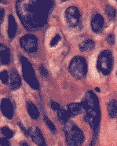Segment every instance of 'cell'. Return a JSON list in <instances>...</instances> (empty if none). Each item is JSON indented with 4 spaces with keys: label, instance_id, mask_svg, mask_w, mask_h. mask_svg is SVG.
I'll use <instances>...</instances> for the list:
<instances>
[{
    "label": "cell",
    "instance_id": "obj_14",
    "mask_svg": "<svg viewBox=\"0 0 117 146\" xmlns=\"http://www.w3.org/2000/svg\"><path fill=\"white\" fill-rule=\"evenodd\" d=\"M67 111L69 114L70 117H75L79 115L82 114L84 111V108L82 103H72L67 106Z\"/></svg>",
    "mask_w": 117,
    "mask_h": 146
},
{
    "label": "cell",
    "instance_id": "obj_4",
    "mask_svg": "<svg viewBox=\"0 0 117 146\" xmlns=\"http://www.w3.org/2000/svg\"><path fill=\"white\" fill-rule=\"evenodd\" d=\"M70 74L77 80H81L86 76L87 63L84 57L76 56L70 62L68 66Z\"/></svg>",
    "mask_w": 117,
    "mask_h": 146
},
{
    "label": "cell",
    "instance_id": "obj_23",
    "mask_svg": "<svg viewBox=\"0 0 117 146\" xmlns=\"http://www.w3.org/2000/svg\"><path fill=\"white\" fill-rule=\"evenodd\" d=\"M9 79H10V74L7 71H4L1 73V81L4 84L9 83Z\"/></svg>",
    "mask_w": 117,
    "mask_h": 146
},
{
    "label": "cell",
    "instance_id": "obj_9",
    "mask_svg": "<svg viewBox=\"0 0 117 146\" xmlns=\"http://www.w3.org/2000/svg\"><path fill=\"white\" fill-rule=\"evenodd\" d=\"M29 136L31 137V139L36 145L42 146L46 145L44 137L42 133L41 130L38 127H32L29 130Z\"/></svg>",
    "mask_w": 117,
    "mask_h": 146
},
{
    "label": "cell",
    "instance_id": "obj_17",
    "mask_svg": "<svg viewBox=\"0 0 117 146\" xmlns=\"http://www.w3.org/2000/svg\"><path fill=\"white\" fill-rule=\"evenodd\" d=\"M57 115L58 119L60 120V122L61 123H63L64 125L65 123H67L68 122H69V118L70 115L68 114V112L67 110H65L64 108H63L61 106L60 107V108L57 111Z\"/></svg>",
    "mask_w": 117,
    "mask_h": 146
},
{
    "label": "cell",
    "instance_id": "obj_1",
    "mask_svg": "<svg viewBox=\"0 0 117 146\" xmlns=\"http://www.w3.org/2000/svg\"><path fill=\"white\" fill-rule=\"evenodd\" d=\"M54 7L55 2L52 0H21L16 3L18 17L29 31L44 29Z\"/></svg>",
    "mask_w": 117,
    "mask_h": 146
},
{
    "label": "cell",
    "instance_id": "obj_30",
    "mask_svg": "<svg viewBox=\"0 0 117 146\" xmlns=\"http://www.w3.org/2000/svg\"><path fill=\"white\" fill-rule=\"evenodd\" d=\"M0 14H1V24H3V22L4 17H5V14H6V13H5V10H4V9H3V8L1 9Z\"/></svg>",
    "mask_w": 117,
    "mask_h": 146
},
{
    "label": "cell",
    "instance_id": "obj_7",
    "mask_svg": "<svg viewBox=\"0 0 117 146\" xmlns=\"http://www.w3.org/2000/svg\"><path fill=\"white\" fill-rule=\"evenodd\" d=\"M64 17L66 24L71 28H76L81 23V13L76 7H70L66 9Z\"/></svg>",
    "mask_w": 117,
    "mask_h": 146
},
{
    "label": "cell",
    "instance_id": "obj_26",
    "mask_svg": "<svg viewBox=\"0 0 117 146\" xmlns=\"http://www.w3.org/2000/svg\"><path fill=\"white\" fill-rule=\"evenodd\" d=\"M50 105H51V108H52L53 110H54V111H57L60 107V105H59V104H57V102H54V101H51V102H50Z\"/></svg>",
    "mask_w": 117,
    "mask_h": 146
},
{
    "label": "cell",
    "instance_id": "obj_21",
    "mask_svg": "<svg viewBox=\"0 0 117 146\" xmlns=\"http://www.w3.org/2000/svg\"><path fill=\"white\" fill-rule=\"evenodd\" d=\"M1 132H2V134L3 135L4 137H6L7 139H11L14 135V132L8 127H2Z\"/></svg>",
    "mask_w": 117,
    "mask_h": 146
},
{
    "label": "cell",
    "instance_id": "obj_20",
    "mask_svg": "<svg viewBox=\"0 0 117 146\" xmlns=\"http://www.w3.org/2000/svg\"><path fill=\"white\" fill-rule=\"evenodd\" d=\"M104 11H105V13H106L107 17L110 20H113L116 16V10L114 7H112L110 5H107L105 7Z\"/></svg>",
    "mask_w": 117,
    "mask_h": 146
},
{
    "label": "cell",
    "instance_id": "obj_11",
    "mask_svg": "<svg viewBox=\"0 0 117 146\" xmlns=\"http://www.w3.org/2000/svg\"><path fill=\"white\" fill-rule=\"evenodd\" d=\"M1 111L4 116L8 119H12L13 116V105L10 100L4 98L1 102Z\"/></svg>",
    "mask_w": 117,
    "mask_h": 146
},
{
    "label": "cell",
    "instance_id": "obj_31",
    "mask_svg": "<svg viewBox=\"0 0 117 146\" xmlns=\"http://www.w3.org/2000/svg\"><path fill=\"white\" fill-rule=\"evenodd\" d=\"M20 146H29V143L25 141H22L20 142Z\"/></svg>",
    "mask_w": 117,
    "mask_h": 146
},
{
    "label": "cell",
    "instance_id": "obj_19",
    "mask_svg": "<svg viewBox=\"0 0 117 146\" xmlns=\"http://www.w3.org/2000/svg\"><path fill=\"white\" fill-rule=\"evenodd\" d=\"M95 46V42L92 39H86L82 41L80 44L79 45V50L82 52H86L93 50Z\"/></svg>",
    "mask_w": 117,
    "mask_h": 146
},
{
    "label": "cell",
    "instance_id": "obj_10",
    "mask_svg": "<svg viewBox=\"0 0 117 146\" xmlns=\"http://www.w3.org/2000/svg\"><path fill=\"white\" fill-rule=\"evenodd\" d=\"M104 25V20L101 13H95L92 16L90 26L91 29L94 33H100L103 30Z\"/></svg>",
    "mask_w": 117,
    "mask_h": 146
},
{
    "label": "cell",
    "instance_id": "obj_18",
    "mask_svg": "<svg viewBox=\"0 0 117 146\" xmlns=\"http://www.w3.org/2000/svg\"><path fill=\"white\" fill-rule=\"evenodd\" d=\"M27 110H28L29 115L33 119H38L39 116V111L37 107L32 102H27Z\"/></svg>",
    "mask_w": 117,
    "mask_h": 146
},
{
    "label": "cell",
    "instance_id": "obj_22",
    "mask_svg": "<svg viewBox=\"0 0 117 146\" xmlns=\"http://www.w3.org/2000/svg\"><path fill=\"white\" fill-rule=\"evenodd\" d=\"M44 121L45 123H46V124H47V127L50 129V130H51V132L53 133H56V131H57V130H56V127L54 126V124L53 123V122H52L47 116H46V115H44Z\"/></svg>",
    "mask_w": 117,
    "mask_h": 146
},
{
    "label": "cell",
    "instance_id": "obj_13",
    "mask_svg": "<svg viewBox=\"0 0 117 146\" xmlns=\"http://www.w3.org/2000/svg\"><path fill=\"white\" fill-rule=\"evenodd\" d=\"M0 54H1V64L4 65H7L11 63L12 60V54L11 51L7 46L3 44H1L0 46Z\"/></svg>",
    "mask_w": 117,
    "mask_h": 146
},
{
    "label": "cell",
    "instance_id": "obj_2",
    "mask_svg": "<svg viewBox=\"0 0 117 146\" xmlns=\"http://www.w3.org/2000/svg\"><path fill=\"white\" fill-rule=\"evenodd\" d=\"M82 105L85 111V120L93 129L94 137L89 146H94L97 142L99 133V124L101 120V112L99 107V101L97 96L91 91L86 94L82 100Z\"/></svg>",
    "mask_w": 117,
    "mask_h": 146
},
{
    "label": "cell",
    "instance_id": "obj_5",
    "mask_svg": "<svg viewBox=\"0 0 117 146\" xmlns=\"http://www.w3.org/2000/svg\"><path fill=\"white\" fill-rule=\"evenodd\" d=\"M113 56L109 50H103L98 55L97 68L103 76H108L113 68Z\"/></svg>",
    "mask_w": 117,
    "mask_h": 146
},
{
    "label": "cell",
    "instance_id": "obj_29",
    "mask_svg": "<svg viewBox=\"0 0 117 146\" xmlns=\"http://www.w3.org/2000/svg\"><path fill=\"white\" fill-rule=\"evenodd\" d=\"M18 125H19V127H20V128H21V130H22L23 133H25V135H29V131L26 130L25 128V127L23 126L22 124L21 123H18Z\"/></svg>",
    "mask_w": 117,
    "mask_h": 146
},
{
    "label": "cell",
    "instance_id": "obj_28",
    "mask_svg": "<svg viewBox=\"0 0 117 146\" xmlns=\"http://www.w3.org/2000/svg\"><path fill=\"white\" fill-rule=\"evenodd\" d=\"M60 36L59 35H57L56 37H54V38L52 39V41H51V46H55L56 44H57V43H58V42H59V40H60Z\"/></svg>",
    "mask_w": 117,
    "mask_h": 146
},
{
    "label": "cell",
    "instance_id": "obj_8",
    "mask_svg": "<svg viewBox=\"0 0 117 146\" xmlns=\"http://www.w3.org/2000/svg\"><path fill=\"white\" fill-rule=\"evenodd\" d=\"M20 44L26 52L29 54L35 53L39 46L38 38H36L35 35L27 34L20 38Z\"/></svg>",
    "mask_w": 117,
    "mask_h": 146
},
{
    "label": "cell",
    "instance_id": "obj_16",
    "mask_svg": "<svg viewBox=\"0 0 117 146\" xmlns=\"http://www.w3.org/2000/svg\"><path fill=\"white\" fill-rule=\"evenodd\" d=\"M17 30V26L15 19L12 15L9 17V27H8V34L10 38H13L16 35Z\"/></svg>",
    "mask_w": 117,
    "mask_h": 146
},
{
    "label": "cell",
    "instance_id": "obj_15",
    "mask_svg": "<svg viewBox=\"0 0 117 146\" xmlns=\"http://www.w3.org/2000/svg\"><path fill=\"white\" fill-rule=\"evenodd\" d=\"M108 113L109 117L114 119L117 116V101L112 99L108 104Z\"/></svg>",
    "mask_w": 117,
    "mask_h": 146
},
{
    "label": "cell",
    "instance_id": "obj_24",
    "mask_svg": "<svg viewBox=\"0 0 117 146\" xmlns=\"http://www.w3.org/2000/svg\"><path fill=\"white\" fill-rule=\"evenodd\" d=\"M39 73L41 74L42 76L45 77V78H47L49 76V72H48L47 69L44 67V65L40 64L39 67Z\"/></svg>",
    "mask_w": 117,
    "mask_h": 146
},
{
    "label": "cell",
    "instance_id": "obj_6",
    "mask_svg": "<svg viewBox=\"0 0 117 146\" xmlns=\"http://www.w3.org/2000/svg\"><path fill=\"white\" fill-rule=\"evenodd\" d=\"M21 61L22 64V72L24 78L27 83L34 89H39V83L37 78L35 77L34 70L32 68V64L25 57H21Z\"/></svg>",
    "mask_w": 117,
    "mask_h": 146
},
{
    "label": "cell",
    "instance_id": "obj_27",
    "mask_svg": "<svg viewBox=\"0 0 117 146\" xmlns=\"http://www.w3.org/2000/svg\"><path fill=\"white\" fill-rule=\"evenodd\" d=\"M0 146H10L9 139H7L6 137H1V142H0Z\"/></svg>",
    "mask_w": 117,
    "mask_h": 146
},
{
    "label": "cell",
    "instance_id": "obj_3",
    "mask_svg": "<svg viewBox=\"0 0 117 146\" xmlns=\"http://www.w3.org/2000/svg\"><path fill=\"white\" fill-rule=\"evenodd\" d=\"M64 133L68 146H82L85 141V135L81 129L72 122L64 125Z\"/></svg>",
    "mask_w": 117,
    "mask_h": 146
},
{
    "label": "cell",
    "instance_id": "obj_12",
    "mask_svg": "<svg viewBox=\"0 0 117 146\" xmlns=\"http://www.w3.org/2000/svg\"><path fill=\"white\" fill-rule=\"evenodd\" d=\"M10 74V79H9V86L12 90H16L19 87H21V80L19 74L17 71L14 68H12L9 72Z\"/></svg>",
    "mask_w": 117,
    "mask_h": 146
},
{
    "label": "cell",
    "instance_id": "obj_25",
    "mask_svg": "<svg viewBox=\"0 0 117 146\" xmlns=\"http://www.w3.org/2000/svg\"><path fill=\"white\" fill-rule=\"evenodd\" d=\"M106 41L109 45H114V43H115V35L112 33L108 35L107 38H106Z\"/></svg>",
    "mask_w": 117,
    "mask_h": 146
},
{
    "label": "cell",
    "instance_id": "obj_32",
    "mask_svg": "<svg viewBox=\"0 0 117 146\" xmlns=\"http://www.w3.org/2000/svg\"><path fill=\"white\" fill-rule=\"evenodd\" d=\"M42 146H47V145H42Z\"/></svg>",
    "mask_w": 117,
    "mask_h": 146
}]
</instances>
